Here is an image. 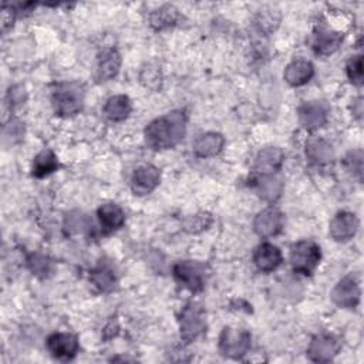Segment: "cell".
Wrapping results in <instances>:
<instances>
[{
	"label": "cell",
	"instance_id": "22",
	"mask_svg": "<svg viewBox=\"0 0 364 364\" xmlns=\"http://www.w3.org/2000/svg\"><path fill=\"white\" fill-rule=\"evenodd\" d=\"M131 101L127 95H114L107 100L104 114L111 121H122L131 112Z\"/></svg>",
	"mask_w": 364,
	"mask_h": 364
},
{
	"label": "cell",
	"instance_id": "15",
	"mask_svg": "<svg viewBox=\"0 0 364 364\" xmlns=\"http://www.w3.org/2000/svg\"><path fill=\"white\" fill-rule=\"evenodd\" d=\"M253 262L260 272L269 273L282 263V252L272 243H262L255 250Z\"/></svg>",
	"mask_w": 364,
	"mask_h": 364
},
{
	"label": "cell",
	"instance_id": "3",
	"mask_svg": "<svg viewBox=\"0 0 364 364\" xmlns=\"http://www.w3.org/2000/svg\"><path fill=\"white\" fill-rule=\"evenodd\" d=\"M320 257V247L313 240H300L291 246L290 263L297 273L311 274L317 267Z\"/></svg>",
	"mask_w": 364,
	"mask_h": 364
},
{
	"label": "cell",
	"instance_id": "6",
	"mask_svg": "<svg viewBox=\"0 0 364 364\" xmlns=\"http://www.w3.org/2000/svg\"><path fill=\"white\" fill-rule=\"evenodd\" d=\"M173 274L179 283L191 291H200L208 277V267L199 262L185 260L173 266Z\"/></svg>",
	"mask_w": 364,
	"mask_h": 364
},
{
	"label": "cell",
	"instance_id": "31",
	"mask_svg": "<svg viewBox=\"0 0 364 364\" xmlns=\"http://www.w3.org/2000/svg\"><path fill=\"white\" fill-rule=\"evenodd\" d=\"M256 23H257L260 30L269 33V31L274 30L276 26L279 24V16H277L276 11H272V10L260 11L257 18H256Z\"/></svg>",
	"mask_w": 364,
	"mask_h": 364
},
{
	"label": "cell",
	"instance_id": "28",
	"mask_svg": "<svg viewBox=\"0 0 364 364\" xmlns=\"http://www.w3.org/2000/svg\"><path fill=\"white\" fill-rule=\"evenodd\" d=\"M27 266L33 274L38 277H46L51 273V262L48 257L40 253H33L27 259Z\"/></svg>",
	"mask_w": 364,
	"mask_h": 364
},
{
	"label": "cell",
	"instance_id": "21",
	"mask_svg": "<svg viewBox=\"0 0 364 364\" xmlns=\"http://www.w3.org/2000/svg\"><path fill=\"white\" fill-rule=\"evenodd\" d=\"M91 283L102 293H108L114 290L117 283V276L114 269L107 263H100L95 269L91 270L90 274Z\"/></svg>",
	"mask_w": 364,
	"mask_h": 364
},
{
	"label": "cell",
	"instance_id": "30",
	"mask_svg": "<svg viewBox=\"0 0 364 364\" xmlns=\"http://www.w3.org/2000/svg\"><path fill=\"white\" fill-rule=\"evenodd\" d=\"M347 75L354 85L363 84V57L355 55L347 64Z\"/></svg>",
	"mask_w": 364,
	"mask_h": 364
},
{
	"label": "cell",
	"instance_id": "9",
	"mask_svg": "<svg viewBox=\"0 0 364 364\" xmlns=\"http://www.w3.org/2000/svg\"><path fill=\"white\" fill-rule=\"evenodd\" d=\"M161 173L159 169L154 165H141L135 169L131 178V189L135 195H148L159 183Z\"/></svg>",
	"mask_w": 364,
	"mask_h": 364
},
{
	"label": "cell",
	"instance_id": "4",
	"mask_svg": "<svg viewBox=\"0 0 364 364\" xmlns=\"http://www.w3.org/2000/svg\"><path fill=\"white\" fill-rule=\"evenodd\" d=\"M179 328L181 338L186 343L196 340L206 328L205 310L199 303L191 301L188 303L179 316Z\"/></svg>",
	"mask_w": 364,
	"mask_h": 364
},
{
	"label": "cell",
	"instance_id": "25",
	"mask_svg": "<svg viewBox=\"0 0 364 364\" xmlns=\"http://www.w3.org/2000/svg\"><path fill=\"white\" fill-rule=\"evenodd\" d=\"M57 168H58V161L54 152L50 149H44L34 158L31 173L36 178H44L51 172L57 171Z\"/></svg>",
	"mask_w": 364,
	"mask_h": 364
},
{
	"label": "cell",
	"instance_id": "7",
	"mask_svg": "<svg viewBox=\"0 0 364 364\" xmlns=\"http://www.w3.org/2000/svg\"><path fill=\"white\" fill-rule=\"evenodd\" d=\"M360 286L354 276L343 277L331 291V300L344 309H353L360 301Z\"/></svg>",
	"mask_w": 364,
	"mask_h": 364
},
{
	"label": "cell",
	"instance_id": "34",
	"mask_svg": "<svg viewBox=\"0 0 364 364\" xmlns=\"http://www.w3.org/2000/svg\"><path fill=\"white\" fill-rule=\"evenodd\" d=\"M354 104H355V108H353V114H355L360 118L361 117V98H358Z\"/></svg>",
	"mask_w": 364,
	"mask_h": 364
},
{
	"label": "cell",
	"instance_id": "20",
	"mask_svg": "<svg viewBox=\"0 0 364 364\" xmlns=\"http://www.w3.org/2000/svg\"><path fill=\"white\" fill-rule=\"evenodd\" d=\"M97 215H98L101 226L108 232L121 228L124 225V220H125L124 210L115 203L101 205L97 210Z\"/></svg>",
	"mask_w": 364,
	"mask_h": 364
},
{
	"label": "cell",
	"instance_id": "18",
	"mask_svg": "<svg viewBox=\"0 0 364 364\" xmlns=\"http://www.w3.org/2000/svg\"><path fill=\"white\" fill-rule=\"evenodd\" d=\"M314 74V68L313 64L307 60L299 58L291 61L286 70H284V80L293 85V87H300L303 84H306L307 81H310V78Z\"/></svg>",
	"mask_w": 364,
	"mask_h": 364
},
{
	"label": "cell",
	"instance_id": "5",
	"mask_svg": "<svg viewBox=\"0 0 364 364\" xmlns=\"http://www.w3.org/2000/svg\"><path fill=\"white\" fill-rule=\"evenodd\" d=\"M250 334L246 330L225 327L219 337V350L223 355L240 358L250 348Z\"/></svg>",
	"mask_w": 364,
	"mask_h": 364
},
{
	"label": "cell",
	"instance_id": "16",
	"mask_svg": "<svg viewBox=\"0 0 364 364\" xmlns=\"http://www.w3.org/2000/svg\"><path fill=\"white\" fill-rule=\"evenodd\" d=\"M343 41V34L320 26L313 38V48L320 55H328L334 53Z\"/></svg>",
	"mask_w": 364,
	"mask_h": 364
},
{
	"label": "cell",
	"instance_id": "24",
	"mask_svg": "<svg viewBox=\"0 0 364 364\" xmlns=\"http://www.w3.org/2000/svg\"><path fill=\"white\" fill-rule=\"evenodd\" d=\"M121 65V57L117 50H107L98 58V78L102 81L117 75Z\"/></svg>",
	"mask_w": 364,
	"mask_h": 364
},
{
	"label": "cell",
	"instance_id": "29",
	"mask_svg": "<svg viewBox=\"0 0 364 364\" xmlns=\"http://www.w3.org/2000/svg\"><path fill=\"white\" fill-rule=\"evenodd\" d=\"M90 219L81 212H71L64 220V228L68 233H82L90 228Z\"/></svg>",
	"mask_w": 364,
	"mask_h": 364
},
{
	"label": "cell",
	"instance_id": "14",
	"mask_svg": "<svg viewBox=\"0 0 364 364\" xmlns=\"http://www.w3.org/2000/svg\"><path fill=\"white\" fill-rule=\"evenodd\" d=\"M252 185L257 191V193L266 199V200H276L282 191H283V182L277 175L273 173H257L252 178Z\"/></svg>",
	"mask_w": 364,
	"mask_h": 364
},
{
	"label": "cell",
	"instance_id": "1",
	"mask_svg": "<svg viewBox=\"0 0 364 364\" xmlns=\"http://www.w3.org/2000/svg\"><path fill=\"white\" fill-rule=\"evenodd\" d=\"M186 117L183 111H171L155 118L145 128V142L151 149H169L185 135Z\"/></svg>",
	"mask_w": 364,
	"mask_h": 364
},
{
	"label": "cell",
	"instance_id": "27",
	"mask_svg": "<svg viewBox=\"0 0 364 364\" xmlns=\"http://www.w3.org/2000/svg\"><path fill=\"white\" fill-rule=\"evenodd\" d=\"M212 223V216L208 212H199L195 215H191L185 219L183 222V228L186 232L189 233H199L205 229L209 228V225Z\"/></svg>",
	"mask_w": 364,
	"mask_h": 364
},
{
	"label": "cell",
	"instance_id": "8",
	"mask_svg": "<svg viewBox=\"0 0 364 364\" xmlns=\"http://www.w3.org/2000/svg\"><path fill=\"white\" fill-rule=\"evenodd\" d=\"M340 350V341L331 334L316 336L307 350V355L314 363H327L334 358Z\"/></svg>",
	"mask_w": 364,
	"mask_h": 364
},
{
	"label": "cell",
	"instance_id": "2",
	"mask_svg": "<svg viewBox=\"0 0 364 364\" xmlns=\"http://www.w3.org/2000/svg\"><path fill=\"white\" fill-rule=\"evenodd\" d=\"M82 88L75 82L60 84L53 92V107L61 117L75 115L82 108Z\"/></svg>",
	"mask_w": 364,
	"mask_h": 364
},
{
	"label": "cell",
	"instance_id": "10",
	"mask_svg": "<svg viewBox=\"0 0 364 364\" xmlns=\"http://www.w3.org/2000/svg\"><path fill=\"white\" fill-rule=\"evenodd\" d=\"M283 228V213L276 208H267L257 213L253 222V229L260 237L277 235Z\"/></svg>",
	"mask_w": 364,
	"mask_h": 364
},
{
	"label": "cell",
	"instance_id": "19",
	"mask_svg": "<svg viewBox=\"0 0 364 364\" xmlns=\"http://www.w3.org/2000/svg\"><path fill=\"white\" fill-rule=\"evenodd\" d=\"M225 139L218 132H206L196 138L193 142V154L199 158H209L220 152Z\"/></svg>",
	"mask_w": 364,
	"mask_h": 364
},
{
	"label": "cell",
	"instance_id": "33",
	"mask_svg": "<svg viewBox=\"0 0 364 364\" xmlns=\"http://www.w3.org/2000/svg\"><path fill=\"white\" fill-rule=\"evenodd\" d=\"M13 21H14V10H13V7L3 6V9H1V30L6 31L9 27L13 26Z\"/></svg>",
	"mask_w": 364,
	"mask_h": 364
},
{
	"label": "cell",
	"instance_id": "26",
	"mask_svg": "<svg viewBox=\"0 0 364 364\" xmlns=\"http://www.w3.org/2000/svg\"><path fill=\"white\" fill-rule=\"evenodd\" d=\"M178 20V10L173 6L165 4L156 10H154L149 16V23L155 30H164L171 27Z\"/></svg>",
	"mask_w": 364,
	"mask_h": 364
},
{
	"label": "cell",
	"instance_id": "11",
	"mask_svg": "<svg viewBox=\"0 0 364 364\" xmlns=\"http://www.w3.org/2000/svg\"><path fill=\"white\" fill-rule=\"evenodd\" d=\"M358 229V219L354 213L341 210L330 222V236L337 242H346L351 239Z\"/></svg>",
	"mask_w": 364,
	"mask_h": 364
},
{
	"label": "cell",
	"instance_id": "32",
	"mask_svg": "<svg viewBox=\"0 0 364 364\" xmlns=\"http://www.w3.org/2000/svg\"><path fill=\"white\" fill-rule=\"evenodd\" d=\"M346 166L348 168V171H351L360 181L363 178V152L358 151H353L346 156Z\"/></svg>",
	"mask_w": 364,
	"mask_h": 364
},
{
	"label": "cell",
	"instance_id": "17",
	"mask_svg": "<svg viewBox=\"0 0 364 364\" xmlns=\"http://www.w3.org/2000/svg\"><path fill=\"white\" fill-rule=\"evenodd\" d=\"M282 164H283L282 149L277 146H267L257 154L253 169L256 173H273L280 169Z\"/></svg>",
	"mask_w": 364,
	"mask_h": 364
},
{
	"label": "cell",
	"instance_id": "23",
	"mask_svg": "<svg viewBox=\"0 0 364 364\" xmlns=\"http://www.w3.org/2000/svg\"><path fill=\"white\" fill-rule=\"evenodd\" d=\"M306 154L310 158L311 162L314 164H327L331 162L334 158V152L331 145L324 141L323 138H311L307 142V148H306Z\"/></svg>",
	"mask_w": 364,
	"mask_h": 364
},
{
	"label": "cell",
	"instance_id": "12",
	"mask_svg": "<svg viewBox=\"0 0 364 364\" xmlns=\"http://www.w3.org/2000/svg\"><path fill=\"white\" fill-rule=\"evenodd\" d=\"M47 348L55 358L70 360L78 351V340L71 333H53L47 338Z\"/></svg>",
	"mask_w": 364,
	"mask_h": 364
},
{
	"label": "cell",
	"instance_id": "13",
	"mask_svg": "<svg viewBox=\"0 0 364 364\" xmlns=\"http://www.w3.org/2000/svg\"><path fill=\"white\" fill-rule=\"evenodd\" d=\"M328 108L323 101H309L299 108L300 124L307 129H317L327 121Z\"/></svg>",
	"mask_w": 364,
	"mask_h": 364
}]
</instances>
